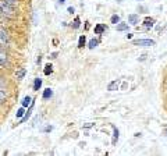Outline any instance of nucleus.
<instances>
[{"instance_id":"4468645a","label":"nucleus","mask_w":167,"mask_h":156,"mask_svg":"<svg viewBox=\"0 0 167 156\" xmlns=\"http://www.w3.org/2000/svg\"><path fill=\"white\" fill-rule=\"evenodd\" d=\"M40 86H42V79H40V78H36L35 82H33V89H35V91H39Z\"/></svg>"},{"instance_id":"f257e3e1","label":"nucleus","mask_w":167,"mask_h":156,"mask_svg":"<svg viewBox=\"0 0 167 156\" xmlns=\"http://www.w3.org/2000/svg\"><path fill=\"white\" fill-rule=\"evenodd\" d=\"M0 11L4 14V16L7 17H13L14 16V7L13 6H10V4H7L6 1H0Z\"/></svg>"},{"instance_id":"a878e982","label":"nucleus","mask_w":167,"mask_h":156,"mask_svg":"<svg viewBox=\"0 0 167 156\" xmlns=\"http://www.w3.org/2000/svg\"><path fill=\"white\" fill-rule=\"evenodd\" d=\"M59 3H60V4H63V3H65V0H59Z\"/></svg>"},{"instance_id":"ddd939ff","label":"nucleus","mask_w":167,"mask_h":156,"mask_svg":"<svg viewBox=\"0 0 167 156\" xmlns=\"http://www.w3.org/2000/svg\"><path fill=\"white\" fill-rule=\"evenodd\" d=\"M117 140H119V130L116 128V127H113V144H116L117 142Z\"/></svg>"},{"instance_id":"b1692460","label":"nucleus","mask_w":167,"mask_h":156,"mask_svg":"<svg viewBox=\"0 0 167 156\" xmlns=\"http://www.w3.org/2000/svg\"><path fill=\"white\" fill-rule=\"evenodd\" d=\"M67 11H68V13H74V7H68Z\"/></svg>"},{"instance_id":"423d86ee","label":"nucleus","mask_w":167,"mask_h":156,"mask_svg":"<svg viewBox=\"0 0 167 156\" xmlns=\"http://www.w3.org/2000/svg\"><path fill=\"white\" fill-rule=\"evenodd\" d=\"M155 25V20L151 18V17H146L145 20H143V27H146V28H152Z\"/></svg>"},{"instance_id":"9b49d317","label":"nucleus","mask_w":167,"mask_h":156,"mask_svg":"<svg viewBox=\"0 0 167 156\" xmlns=\"http://www.w3.org/2000/svg\"><path fill=\"white\" fill-rule=\"evenodd\" d=\"M52 95H53V91H52L50 88H46V89H45V92H43V99H49V98H52Z\"/></svg>"},{"instance_id":"5701e85b","label":"nucleus","mask_w":167,"mask_h":156,"mask_svg":"<svg viewBox=\"0 0 167 156\" xmlns=\"http://www.w3.org/2000/svg\"><path fill=\"white\" fill-rule=\"evenodd\" d=\"M92 125H93V123H87V124L84 125V128H91Z\"/></svg>"},{"instance_id":"412c9836","label":"nucleus","mask_w":167,"mask_h":156,"mask_svg":"<svg viewBox=\"0 0 167 156\" xmlns=\"http://www.w3.org/2000/svg\"><path fill=\"white\" fill-rule=\"evenodd\" d=\"M52 71H53V70H52V66H50V64H48V66L45 67V74H46V75H49Z\"/></svg>"},{"instance_id":"f3484780","label":"nucleus","mask_w":167,"mask_h":156,"mask_svg":"<svg viewBox=\"0 0 167 156\" xmlns=\"http://www.w3.org/2000/svg\"><path fill=\"white\" fill-rule=\"evenodd\" d=\"M85 40H87L85 35H81L80 40H78V47H84V45H85Z\"/></svg>"},{"instance_id":"393cba45","label":"nucleus","mask_w":167,"mask_h":156,"mask_svg":"<svg viewBox=\"0 0 167 156\" xmlns=\"http://www.w3.org/2000/svg\"><path fill=\"white\" fill-rule=\"evenodd\" d=\"M132 38V34H127V39H131Z\"/></svg>"},{"instance_id":"0eeeda50","label":"nucleus","mask_w":167,"mask_h":156,"mask_svg":"<svg viewBox=\"0 0 167 156\" xmlns=\"http://www.w3.org/2000/svg\"><path fill=\"white\" fill-rule=\"evenodd\" d=\"M8 63V57L6 53H3V52H0V66H6Z\"/></svg>"},{"instance_id":"20e7f679","label":"nucleus","mask_w":167,"mask_h":156,"mask_svg":"<svg viewBox=\"0 0 167 156\" xmlns=\"http://www.w3.org/2000/svg\"><path fill=\"white\" fill-rule=\"evenodd\" d=\"M128 21L131 25H136V24L139 23V16H136V14H130L128 16Z\"/></svg>"},{"instance_id":"cd10ccee","label":"nucleus","mask_w":167,"mask_h":156,"mask_svg":"<svg viewBox=\"0 0 167 156\" xmlns=\"http://www.w3.org/2000/svg\"><path fill=\"white\" fill-rule=\"evenodd\" d=\"M0 13H1V11H0Z\"/></svg>"},{"instance_id":"bb28decb","label":"nucleus","mask_w":167,"mask_h":156,"mask_svg":"<svg viewBox=\"0 0 167 156\" xmlns=\"http://www.w3.org/2000/svg\"><path fill=\"white\" fill-rule=\"evenodd\" d=\"M164 134H166V137H167V127L164 128Z\"/></svg>"},{"instance_id":"f8f14e48","label":"nucleus","mask_w":167,"mask_h":156,"mask_svg":"<svg viewBox=\"0 0 167 156\" xmlns=\"http://www.w3.org/2000/svg\"><path fill=\"white\" fill-rule=\"evenodd\" d=\"M31 98H29V96H25L24 99H22V102H21V103H22V106H24V107H28V106H31L32 103H31Z\"/></svg>"},{"instance_id":"6ab92c4d","label":"nucleus","mask_w":167,"mask_h":156,"mask_svg":"<svg viewBox=\"0 0 167 156\" xmlns=\"http://www.w3.org/2000/svg\"><path fill=\"white\" fill-rule=\"evenodd\" d=\"M110 21H111V24H116V25H117V24L120 23V17L119 16H113Z\"/></svg>"},{"instance_id":"4be33fe9","label":"nucleus","mask_w":167,"mask_h":156,"mask_svg":"<svg viewBox=\"0 0 167 156\" xmlns=\"http://www.w3.org/2000/svg\"><path fill=\"white\" fill-rule=\"evenodd\" d=\"M24 113H25V112H24V106H22L21 109L17 112V117H22V116H24Z\"/></svg>"},{"instance_id":"f03ea898","label":"nucleus","mask_w":167,"mask_h":156,"mask_svg":"<svg viewBox=\"0 0 167 156\" xmlns=\"http://www.w3.org/2000/svg\"><path fill=\"white\" fill-rule=\"evenodd\" d=\"M135 46H139V47H151L155 45V40L153 39H136L132 42Z\"/></svg>"},{"instance_id":"9d476101","label":"nucleus","mask_w":167,"mask_h":156,"mask_svg":"<svg viewBox=\"0 0 167 156\" xmlns=\"http://www.w3.org/2000/svg\"><path fill=\"white\" fill-rule=\"evenodd\" d=\"M103 31H104V25H103V24H97V25L95 27V34H97V35H100Z\"/></svg>"},{"instance_id":"a211bd4d","label":"nucleus","mask_w":167,"mask_h":156,"mask_svg":"<svg viewBox=\"0 0 167 156\" xmlns=\"http://www.w3.org/2000/svg\"><path fill=\"white\" fill-rule=\"evenodd\" d=\"M3 1H6L7 4H10V6H13V7H16L17 4H18V1H17V0H3Z\"/></svg>"},{"instance_id":"2eb2a0df","label":"nucleus","mask_w":167,"mask_h":156,"mask_svg":"<svg viewBox=\"0 0 167 156\" xmlns=\"http://www.w3.org/2000/svg\"><path fill=\"white\" fill-rule=\"evenodd\" d=\"M25 73H27V71H25V68H21V70L17 71V73H16L17 79H22V78H24V75H25Z\"/></svg>"},{"instance_id":"6e6552de","label":"nucleus","mask_w":167,"mask_h":156,"mask_svg":"<svg viewBox=\"0 0 167 156\" xmlns=\"http://www.w3.org/2000/svg\"><path fill=\"white\" fill-rule=\"evenodd\" d=\"M6 99H7V91L3 89V88H0V103L4 102Z\"/></svg>"},{"instance_id":"7ed1b4c3","label":"nucleus","mask_w":167,"mask_h":156,"mask_svg":"<svg viewBox=\"0 0 167 156\" xmlns=\"http://www.w3.org/2000/svg\"><path fill=\"white\" fill-rule=\"evenodd\" d=\"M8 40H10V36H8L7 31L4 28H0V42L1 43H7Z\"/></svg>"},{"instance_id":"dca6fc26","label":"nucleus","mask_w":167,"mask_h":156,"mask_svg":"<svg viewBox=\"0 0 167 156\" xmlns=\"http://www.w3.org/2000/svg\"><path fill=\"white\" fill-rule=\"evenodd\" d=\"M97 43H99V42H97L96 39H91V40H89V45H88V46H89V49H95V47L97 46Z\"/></svg>"},{"instance_id":"1a4fd4ad","label":"nucleus","mask_w":167,"mask_h":156,"mask_svg":"<svg viewBox=\"0 0 167 156\" xmlns=\"http://www.w3.org/2000/svg\"><path fill=\"white\" fill-rule=\"evenodd\" d=\"M117 31H127L128 29V24H124V23H119L116 25Z\"/></svg>"},{"instance_id":"39448f33","label":"nucleus","mask_w":167,"mask_h":156,"mask_svg":"<svg viewBox=\"0 0 167 156\" xmlns=\"http://www.w3.org/2000/svg\"><path fill=\"white\" fill-rule=\"evenodd\" d=\"M107 89L110 91V92H114V91H117L119 89V81L117 79H114V81H111L109 86H107Z\"/></svg>"},{"instance_id":"aec40b11","label":"nucleus","mask_w":167,"mask_h":156,"mask_svg":"<svg viewBox=\"0 0 167 156\" xmlns=\"http://www.w3.org/2000/svg\"><path fill=\"white\" fill-rule=\"evenodd\" d=\"M80 25H81V21H80V18L77 17V18L74 20V24H72V27H74V28H80Z\"/></svg>"}]
</instances>
